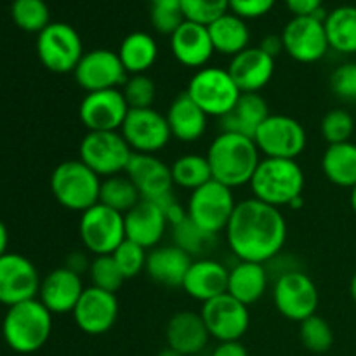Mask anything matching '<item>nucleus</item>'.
Instances as JSON below:
<instances>
[{
    "mask_svg": "<svg viewBox=\"0 0 356 356\" xmlns=\"http://www.w3.org/2000/svg\"><path fill=\"white\" fill-rule=\"evenodd\" d=\"M330 90L346 103H356V61L343 63L330 75Z\"/></svg>",
    "mask_w": 356,
    "mask_h": 356,
    "instance_id": "obj_46",
    "label": "nucleus"
},
{
    "mask_svg": "<svg viewBox=\"0 0 356 356\" xmlns=\"http://www.w3.org/2000/svg\"><path fill=\"white\" fill-rule=\"evenodd\" d=\"M184 19L209 26L212 21L229 13V0H181Z\"/></svg>",
    "mask_w": 356,
    "mask_h": 356,
    "instance_id": "obj_44",
    "label": "nucleus"
},
{
    "mask_svg": "<svg viewBox=\"0 0 356 356\" xmlns=\"http://www.w3.org/2000/svg\"><path fill=\"white\" fill-rule=\"evenodd\" d=\"M228 73L240 92L259 94L275 75V58L257 47H247L245 51L233 56L228 65Z\"/></svg>",
    "mask_w": 356,
    "mask_h": 356,
    "instance_id": "obj_22",
    "label": "nucleus"
},
{
    "mask_svg": "<svg viewBox=\"0 0 356 356\" xmlns=\"http://www.w3.org/2000/svg\"><path fill=\"white\" fill-rule=\"evenodd\" d=\"M299 339L312 353H327L334 344V330L325 318L313 315L299 323Z\"/></svg>",
    "mask_w": 356,
    "mask_h": 356,
    "instance_id": "obj_39",
    "label": "nucleus"
},
{
    "mask_svg": "<svg viewBox=\"0 0 356 356\" xmlns=\"http://www.w3.org/2000/svg\"><path fill=\"white\" fill-rule=\"evenodd\" d=\"M143 198L136 184L125 174H118V176H111L101 181L99 204L106 205L120 214L125 216Z\"/></svg>",
    "mask_w": 356,
    "mask_h": 356,
    "instance_id": "obj_35",
    "label": "nucleus"
},
{
    "mask_svg": "<svg viewBox=\"0 0 356 356\" xmlns=\"http://www.w3.org/2000/svg\"><path fill=\"white\" fill-rule=\"evenodd\" d=\"M211 356H249V351L240 341H229V343H219Z\"/></svg>",
    "mask_w": 356,
    "mask_h": 356,
    "instance_id": "obj_50",
    "label": "nucleus"
},
{
    "mask_svg": "<svg viewBox=\"0 0 356 356\" xmlns=\"http://www.w3.org/2000/svg\"><path fill=\"white\" fill-rule=\"evenodd\" d=\"M329 47L341 54H356V7L339 6L323 19Z\"/></svg>",
    "mask_w": 356,
    "mask_h": 356,
    "instance_id": "obj_34",
    "label": "nucleus"
},
{
    "mask_svg": "<svg viewBox=\"0 0 356 356\" xmlns=\"http://www.w3.org/2000/svg\"><path fill=\"white\" fill-rule=\"evenodd\" d=\"M277 0H229V13L242 19H257L270 13Z\"/></svg>",
    "mask_w": 356,
    "mask_h": 356,
    "instance_id": "obj_47",
    "label": "nucleus"
},
{
    "mask_svg": "<svg viewBox=\"0 0 356 356\" xmlns=\"http://www.w3.org/2000/svg\"><path fill=\"white\" fill-rule=\"evenodd\" d=\"M165 118L172 138L179 139L181 143L198 141L207 131L209 117L186 92L174 97Z\"/></svg>",
    "mask_w": 356,
    "mask_h": 356,
    "instance_id": "obj_28",
    "label": "nucleus"
},
{
    "mask_svg": "<svg viewBox=\"0 0 356 356\" xmlns=\"http://www.w3.org/2000/svg\"><path fill=\"white\" fill-rule=\"evenodd\" d=\"M225 233L229 250L240 261L264 264L284 249L287 221L280 209L252 197L236 202Z\"/></svg>",
    "mask_w": 356,
    "mask_h": 356,
    "instance_id": "obj_1",
    "label": "nucleus"
},
{
    "mask_svg": "<svg viewBox=\"0 0 356 356\" xmlns=\"http://www.w3.org/2000/svg\"><path fill=\"white\" fill-rule=\"evenodd\" d=\"M120 134L124 136L132 152L146 155H155L172 139L165 115L155 108L129 110L124 125L120 127Z\"/></svg>",
    "mask_w": 356,
    "mask_h": 356,
    "instance_id": "obj_14",
    "label": "nucleus"
},
{
    "mask_svg": "<svg viewBox=\"0 0 356 356\" xmlns=\"http://www.w3.org/2000/svg\"><path fill=\"white\" fill-rule=\"evenodd\" d=\"M209 330L200 313L177 312L169 318L165 327L167 346L183 356L200 355L207 346Z\"/></svg>",
    "mask_w": 356,
    "mask_h": 356,
    "instance_id": "obj_26",
    "label": "nucleus"
},
{
    "mask_svg": "<svg viewBox=\"0 0 356 356\" xmlns=\"http://www.w3.org/2000/svg\"><path fill=\"white\" fill-rule=\"evenodd\" d=\"M156 356H183V355H181V353H177L176 350H172V348H169V346H167V348H163V350L160 351V353L156 355Z\"/></svg>",
    "mask_w": 356,
    "mask_h": 356,
    "instance_id": "obj_54",
    "label": "nucleus"
},
{
    "mask_svg": "<svg viewBox=\"0 0 356 356\" xmlns=\"http://www.w3.org/2000/svg\"><path fill=\"white\" fill-rule=\"evenodd\" d=\"M170 174H172L174 186H179L183 190H197L204 186L209 181H212L211 165L205 155H197V153H188V155L179 156L174 160L170 165Z\"/></svg>",
    "mask_w": 356,
    "mask_h": 356,
    "instance_id": "obj_36",
    "label": "nucleus"
},
{
    "mask_svg": "<svg viewBox=\"0 0 356 356\" xmlns=\"http://www.w3.org/2000/svg\"><path fill=\"white\" fill-rule=\"evenodd\" d=\"M280 35L284 52L302 65L320 61L330 49L323 21L315 16H292Z\"/></svg>",
    "mask_w": 356,
    "mask_h": 356,
    "instance_id": "obj_13",
    "label": "nucleus"
},
{
    "mask_svg": "<svg viewBox=\"0 0 356 356\" xmlns=\"http://www.w3.org/2000/svg\"><path fill=\"white\" fill-rule=\"evenodd\" d=\"M320 132L325 139L327 145H339V143L351 141L355 132V118L350 111L343 108H336L323 115Z\"/></svg>",
    "mask_w": 356,
    "mask_h": 356,
    "instance_id": "obj_41",
    "label": "nucleus"
},
{
    "mask_svg": "<svg viewBox=\"0 0 356 356\" xmlns=\"http://www.w3.org/2000/svg\"><path fill=\"white\" fill-rule=\"evenodd\" d=\"M7 245H9V232H7V226L0 219V257L7 254Z\"/></svg>",
    "mask_w": 356,
    "mask_h": 356,
    "instance_id": "obj_52",
    "label": "nucleus"
},
{
    "mask_svg": "<svg viewBox=\"0 0 356 356\" xmlns=\"http://www.w3.org/2000/svg\"><path fill=\"white\" fill-rule=\"evenodd\" d=\"M90 261L92 259H89L83 252H72L68 257H66L65 268H68L70 271H73V273L82 277V273H86V271L89 273Z\"/></svg>",
    "mask_w": 356,
    "mask_h": 356,
    "instance_id": "obj_49",
    "label": "nucleus"
},
{
    "mask_svg": "<svg viewBox=\"0 0 356 356\" xmlns=\"http://www.w3.org/2000/svg\"><path fill=\"white\" fill-rule=\"evenodd\" d=\"M268 289V271L264 264L240 261L229 270L228 294L242 305L250 306L259 301Z\"/></svg>",
    "mask_w": 356,
    "mask_h": 356,
    "instance_id": "obj_30",
    "label": "nucleus"
},
{
    "mask_svg": "<svg viewBox=\"0 0 356 356\" xmlns=\"http://www.w3.org/2000/svg\"><path fill=\"white\" fill-rule=\"evenodd\" d=\"M76 327L87 336H103L110 332L118 318L117 294L101 291L97 287H86L82 298L73 309Z\"/></svg>",
    "mask_w": 356,
    "mask_h": 356,
    "instance_id": "obj_19",
    "label": "nucleus"
},
{
    "mask_svg": "<svg viewBox=\"0 0 356 356\" xmlns=\"http://www.w3.org/2000/svg\"><path fill=\"white\" fill-rule=\"evenodd\" d=\"M170 52L186 68L200 70L207 66L216 51L207 26L184 19L170 35Z\"/></svg>",
    "mask_w": 356,
    "mask_h": 356,
    "instance_id": "obj_21",
    "label": "nucleus"
},
{
    "mask_svg": "<svg viewBox=\"0 0 356 356\" xmlns=\"http://www.w3.org/2000/svg\"><path fill=\"white\" fill-rule=\"evenodd\" d=\"M257 149L268 159L298 160L308 145L305 125L289 115H270L254 136Z\"/></svg>",
    "mask_w": 356,
    "mask_h": 356,
    "instance_id": "obj_10",
    "label": "nucleus"
},
{
    "mask_svg": "<svg viewBox=\"0 0 356 356\" xmlns=\"http://www.w3.org/2000/svg\"><path fill=\"white\" fill-rule=\"evenodd\" d=\"M131 146L120 131L87 132L80 141L79 155L83 163L99 177H111L125 174L132 156Z\"/></svg>",
    "mask_w": 356,
    "mask_h": 356,
    "instance_id": "obj_8",
    "label": "nucleus"
},
{
    "mask_svg": "<svg viewBox=\"0 0 356 356\" xmlns=\"http://www.w3.org/2000/svg\"><path fill=\"white\" fill-rule=\"evenodd\" d=\"M89 277L92 287L111 292V294H117L125 282V277L122 275L120 268L117 266L111 254L110 256H94V259L90 261Z\"/></svg>",
    "mask_w": 356,
    "mask_h": 356,
    "instance_id": "obj_40",
    "label": "nucleus"
},
{
    "mask_svg": "<svg viewBox=\"0 0 356 356\" xmlns=\"http://www.w3.org/2000/svg\"><path fill=\"white\" fill-rule=\"evenodd\" d=\"M172 228V240L174 245H177L179 249H183L184 252L190 254L191 257L202 256L204 252H207L216 242L214 235H209L207 232H204L202 228H198L190 218L183 219L177 225L170 226Z\"/></svg>",
    "mask_w": 356,
    "mask_h": 356,
    "instance_id": "obj_38",
    "label": "nucleus"
},
{
    "mask_svg": "<svg viewBox=\"0 0 356 356\" xmlns=\"http://www.w3.org/2000/svg\"><path fill=\"white\" fill-rule=\"evenodd\" d=\"M259 47L263 49L266 54H270L271 58H277L280 52H284V40H282V35L270 33L261 40Z\"/></svg>",
    "mask_w": 356,
    "mask_h": 356,
    "instance_id": "obj_51",
    "label": "nucleus"
},
{
    "mask_svg": "<svg viewBox=\"0 0 356 356\" xmlns=\"http://www.w3.org/2000/svg\"><path fill=\"white\" fill-rule=\"evenodd\" d=\"M190 356H204V355H202V353H200V355H190Z\"/></svg>",
    "mask_w": 356,
    "mask_h": 356,
    "instance_id": "obj_56",
    "label": "nucleus"
},
{
    "mask_svg": "<svg viewBox=\"0 0 356 356\" xmlns=\"http://www.w3.org/2000/svg\"><path fill=\"white\" fill-rule=\"evenodd\" d=\"M122 89L87 92L79 106V117L87 132L120 131L129 113Z\"/></svg>",
    "mask_w": 356,
    "mask_h": 356,
    "instance_id": "obj_18",
    "label": "nucleus"
},
{
    "mask_svg": "<svg viewBox=\"0 0 356 356\" xmlns=\"http://www.w3.org/2000/svg\"><path fill=\"white\" fill-rule=\"evenodd\" d=\"M252 197L271 207H291V204L302 197L306 176L298 160L261 159L256 172L249 183Z\"/></svg>",
    "mask_w": 356,
    "mask_h": 356,
    "instance_id": "obj_3",
    "label": "nucleus"
},
{
    "mask_svg": "<svg viewBox=\"0 0 356 356\" xmlns=\"http://www.w3.org/2000/svg\"><path fill=\"white\" fill-rule=\"evenodd\" d=\"M40 277L28 257L7 252L0 257V305L14 306L17 302L37 299Z\"/></svg>",
    "mask_w": 356,
    "mask_h": 356,
    "instance_id": "obj_17",
    "label": "nucleus"
},
{
    "mask_svg": "<svg viewBox=\"0 0 356 356\" xmlns=\"http://www.w3.org/2000/svg\"><path fill=\"white\" fill-rule=\"evenodd\" d=\"M152 24L159 33L172 35L184 21L181 0H149Z\"/></svg>",
    "mask_w": 356,
    "mask_h": 356,
    "instance_id": "obj_42",
    "label": "nucleus"
},
{
    "mask_svg": "<svg viewBox=\"0 0 356 356\" xmlns=\"http://www.w3.org/2000/svg\"><path fill=\"white\" fill-rule=\"evenodd\" d=\"M322 170L332 184L353 190L356 186V143L327 146L322 156Z\"/></svg>",
    "mask_w": 356,
    "mask_h": 356,
    "instance_id": "obj_33",
    "label": "nucleus"
},
{
    "mask_svg": "<svg viewBox=\"0 0 356 356\" xmlns=\"http://www.w3.org/2000/svg\"><path fill=\"white\" fill-rule=\"evenodd\" d=\"M10 17L19 30L37 35L52 23L45 0H13Z\"/></svg>",
    "mask_w": 356,
    "mask_h": 356,
    "instance_id": "obj_37",
    "label": "nucleus"
},
{
    "mask_svg": "<svg viewBox=\"0 0 356 356\" xmlns=\"http://www.w3.org/2000/svg\"><path fill=\"white\" fill-rule=\"evenodd\" d=\"M125 176L136 184L143 200L159 204L163 198L174 195V181L172 174H170V167L155 155L132 153L131 162L125 169Z\"/></svg>",
    "mask_w": 356,
    "mask_h": 356,
    "instance_id": "obj_20",
    "label": "nucleus"
},
{
    "mask_svg": "<svg viewBox=\"0 0 356 356\" xmlns=\"http://www.w3.org/2000/svg\"><path fill=\"white\" fill-rule=\"evenodd\" d=\"M350 204H351V209H353V212L356 214V186L351 190V195H350Z\"/></svg>",
    "mask_w": 356,
    "mask_h": 356,
    "instance_id": "obj_55",
    "label": "nucleus"
},
{
    "mask_svg": "<svg viewBox=\"0 0 356 356\" xmlns=\"http://www.w3.org/2000/svg\"><path fill=\"white\" fill-rule=\"evenodd\" d=\"M52 332V313L38 299L17 302L7 308L2 336L7 346L21 355L42 350Z\"/></svg>",
    "mask_w": 356,
    "mask_h": 356,
    "instance_id": "obj_4",
    "label": "nucleus"
},
{
    "mask_svg": "<svg viewBox=\"0 0 356 356\" xmlns=\"http://www.w3.org/2000/svg\"><path fill=\"white\" fill-rule=\"evenodd\" d=\"M350 294H351V299H353V302L356 305V273L351 277V282H350Z\"/></svg>",
    "mask_w": 356,
    "mask_h": 356,
    "instance_id": "obj_53",
    "label": "nucleus"
},
{
    "mask_svg": "<svg viewBox=\"0 0 356 356\" xmlns=\"http://www.w3.org/2000/svg\"><path fill=\"white\" fill-rule=\"evenodd\" d=\"M83 291L82 277L63 266L42 278L37 299L52 315H65L73 313Z\"/></svg>",
    "mask_w": 356,
    "mask_h": 356,
    "instance_id": "obj_23",
    "label": "nucleus"
},
{
    "mask_svg": "<svg viewBox=\"0 0 356 356\" xmlns=\"http://www.w3.org/2000/svg\"><path fill=\"white\" fill-rule=\"evenodd\" d=\"M205 156L212 179L232 190L249 184L261 162V152L252 138L222 131L212 139Z\"/></svg>",
    "mask_w": 356,
    "mask_h": 356,
    "instance_id": "obj_2",
    "label": "nucleus"
},
{
    "mask_svg": "<svg viewBox=\"0 0 356 356\" xmlns=\"http://www.w3.org/2000/svg\"><path fill=\"white\" fill-rule=\"evenodd\" d=\"M292 16H316L323 10V0H285Z\"/></svg>",
    "mask_w": 356,
    "mask_h": 356,
    "instance_id": "obj_48",
    "label": "nucleus"
},
{
    "mask_svg": "<svg viewBox=\"0 0 356 356\" xmlns=\"http://www.w3.org/2000/svg\"><path fill=\"white\" fill-rule=\"evenodd\" d=\"M122 92H124V97L131 110L153 108L156 97V87L155 82L146 73H143V75L129 76L127 82L122 87Z\"/></svg>",
    "mask_w": 356,
    "mask_h": 356,
    "instance_id": "obj_43",
    "label": "nucleus"
},
{
    "mask_svg": "<svg viewBox=\"0 0 356 356\" xmlns=\"http://www.w3.org/2000/svg\"><path fill=\"white\" fill-rule=\"evenodd\" d=\"M184 92L204 110L207 117L222 118L242 96L228 70L205 66L197 70Z\"/></svg>",
    "mask_w": 356,
    "mask_h": 356,
    "instance_id": "obj_6",
    "label": "nucleus"
},
{
    "mask_svg": "<svg viewBox=\"0 0 356 356\" xmlns=\"http://www.w3.org/2000/svg\"><path fill=\"white\" fill-rule=\"evenodd\" d=\"M111 256H113L117 266L120 268L125 280L138 277L141 271H145L146 259H148L146 249H143L141 245H138V243L131 242V240L127 238L117 247V250H115Z\"/></svg>",
    "mask_w": 356,
    "mask_h": 356,
    "instance_id": "obj_45",
    "label": "nucleus"
},
{
    "mask_svg": "<svg viewBox=\"0 0 356 356\" xmlns=\"http://www.w3.org/2000/svg\"><path fill=\"white\" fill-rule=\"evenodd\" d=\"M117 52L129 75H143L155 65L159 45L146 31H132L122 40Z\"/></svg>",
    "mask_w": 356,
    "mask_h": 356,
    "instance_id": "obj_32",
    "label": "nucleus"
},
{
    "mask_svg": "<svg viewBox=\"0 0 356 356\" xmlns=\"http://www.w3.org/2000/svg\"><path fill=\"white\" fill-rule=\"evenodd\" d=\"M270 115L266 99L261 94L242 92L235 106L219 120H221L222 132H233L254 139L257 129Z\"/></svg>",
    "mask_w": 356,
    "mask_h": 356,
    "instance_id": "obj_29",
    "label": "nucleus"
},
{
    "mask_svg": "<svg viewBox=\"0 0 356 356\" xmlns=\"http://www.w3.org/2000/svg\"><path fill=\"white\" fill-rule=\"evenodd\" d=\"M79 233L83 247L90 254L110 256L125 240L124 214L103 204H96L80 216Z\"/></svg>",
    "mask_w": 356,
    "mask_h": 356,
    "instance_id": "obj_12",
    "label": "nucleus"
},
{
    "mask_svg": "<svg viewBox=\"0 0 356 356\" xmlns=\"http://www.w3.org/2000/svg\"><path fill=\"white\" fill-rule=\"evenodd\" d=\"M83 54L82 37L72 24L52 21L37 35V56L49 72L73 73Z\"/></svg>",
    "mask_w": 356,
    "mask_h": 356,
    "instance_id": "obj_7",
    "label": "nucleus"
},
{
    "mask_svg": "<svg viewBox=\"0 0 356 356\" xmlns=\"http://www.w3.org/2000/svg\"><path fill=\"white\" fill-rule=\"evenodd\" d=\"M101 177L82 160H66L51 174V191L61 207L86 212L99 204Z\"/></svg>",
    "mask_w": 356,
    "mask_h": 356,
    "instance_id": "obj_5",
    "label": "nucleus"
},
{
    "mask_svg": "<svg viewBox=\"0 0 356 356\" xmlns=\"http://www.w3.org/2000/svg\"><path fill=\"white\" fill-rule=\"evenodd\" d=\"M216 52L225 56H236L250 47V30L245 19L233 13L222 14L207 26Z\"/></svg>",
    "mask_w": 356,
    "mask_h": 356,
    "instance_id": "obj_31",
    "label": "nucleus"
},
{
    "mask_svg": "<svg viewBox=\"0 0 356 356\" xmlns=\"http://www.w3.org/2000/svg\"><path fill=\"white\" fill-rule=\"evenodd\" d=\"M228 277L229 270L225 264L200 257L191 263L181 289L190 298L197 299L204 305V302L228 292Z\"/></svg>",
    "mask_w": 356,
    "mask_h": 356,
    "instance_id": "obj_25",
    "label": "nucleus"
},
{
    "mask_svg": "<svg viewBox=\"0 0 356 356\" xmlns=\"http://www.w3.org/2000/svg\"><path fill=\"white\" fill-rule=\"evenodd\" d=\"M193 257L177 245H159L152 249L146 259L145 271L153 282L163 287H181L190 270Z\"/></svg>",
    "mask_w": 356,
    "mask_h": 356,
    "instance_id": "obj_27",
    "label": "nucleus"
},
{
    "mask_svg": "<svg viewBox=\"0 0 356 356\" xmlns=\"http://www.w3.org/2000/svg\"><path fill=\"white\" fill-rule=\"evenodd\" d=\"M127 75L118 52L110 49H92L86 52L73 72L76 86L86 90V94L120 89L127 82Z\"/></svg>",
    "mask_w": 356,
    "mask_h": 356,
    "instance_id": "obj_15",
    "label": "nucleus"
},
{
    "mask_svg": "<svg viewBox=\"0 0 356 356\" xmlns=\"http://www.w3.org/2000/svg\"><path fill=\"white\" fill-rule=\"evenodd\" d=\"M273 302L282 316L301 323L316 315L320 302L318 287L305 271L289 270L275 282Z\"/></svg>",
    "mask_w": 356,
    "mask_h": 356,
    "instance_id": "obj_11",
    "label": "nucleus"
},
{
    "mask_svg": "<svg viewBox=\"0 0 356 356\" xmlns=\"http://www.w3.org/2000/svg\"><path fill=\"white\" fill-rule=\"evenodd\" d=\"M125 238L138 243L143 249H155L162 242L169 226L165 212L159 204L141 200L124 216Z\"/></svg>",
    "mask_w": 356,
    "mask_h": 356,
    "instance_id": "obj_24",
    "label": "nucleus"
},
{
    "mask_svg": "<svg viewBox=\"0 0 356 356\" xmlns=\"http://www.w3.org/2000/svg\"><path fill=\"white\" fill-rule=\"evenodd\" d=\"M235 207L236 202L232 188L212 179L204 186L191 191L186 211L188 218L198 228L216 236L218 233L225 232Z\"/></svg>",
    "mask_w": 356,
    "mask_h": 356,
    "instance_id": "obj_9",
    "label": "nucleus"
},
{
    "mask_svg": "<svg viewBox=\"0 0 356 356\" xmlns=\"http://www.w3.org/2000/svg\"><path fill=\"white\" fill-rule=\"evenodd\" d=\"M200 315L209 336L218 339L219 343L240 341L250 325L249 306L236 301L228 292L204 302Z\"/></svg>",
    "mask_w": 356,
    "mask_h": 356,
    "instance_id": "obj_16",
    "label": "nucleus"
}]
</instances>
